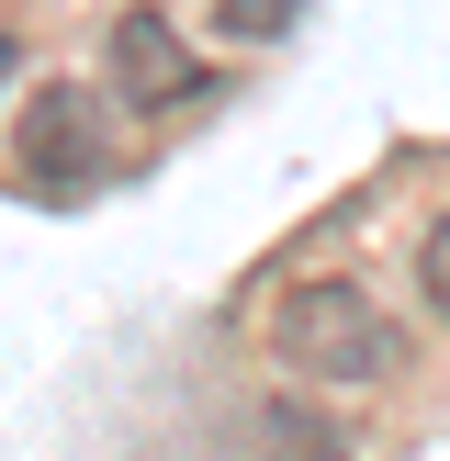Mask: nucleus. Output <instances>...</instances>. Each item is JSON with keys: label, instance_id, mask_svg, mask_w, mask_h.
<instances>
[{"label": "nucleus", "instance_id": "obj_4", "mask_svg": "<svg viewBox=\"0 0 450 461\" xmlns=\"http://www.w3.org/2000/svg\"><path fill=\"white\" fill-rule=\"evenodd\" d=\"M259 461H349V439L315 405H259Z\"/></svg>", "mask_w": 450, "mask_h": 461}, {"label": "nucleus", "instance_id": "obj_1", "mask_svg": "<svg viewBox=\"0 0 450 461\" xmlns=\"http://www.w3.org/2000/svg\"><path fill=\"white\" fill-rule=\"evenodd\" d=\"M270 349H282V372L315 383V394H372V383H394V327H382V304L360 282H338V270H315V282H292L282 304H270Z\"/></svg>", "mask_w": 450, "mask_h": 461}, {"label": "nucleus", "instance_id": "obj_6", "mask_svg": "<svg viewBox=\"0 0 450 461\" xmlns=\"http://www.w3.org/2000/svg\"><path fill=\"white\" fill-rule=\"evenodd\" d=\"M417 293H428V304L450 315V214L428 225V237H417Z\"/></svg>", "mask_w": 450, "mask_h": 461}, {"label": "nucleus", "instance_id": "obj_2", "mask_svg": "<svg viewBox=\"0 0 450 461\" xmlns=\"http://www.w3.org/2000/svg\"><path fill=\"white\" fill-rule=\"evenodd\" d=\"M102 169H112V113H102V90H68V79L22 90V124H12V192H22V203H79Z\"/></svg>", "mask_w": 450, "mask_h": 461}, {"label": "nucleus", "instance_id": "obj_5", "mask_svg": "<svg viewBox=\"0 0 450 461\" xmlns=\"http://www.w3.org/2000/svg\"><path fill=\"white\" fill-rule=\"evenodd\" d=\"M292 12H304V0H225V34H237V45H270V34H292Z\"/></svg>", "mask_w": 450, "mask_h": 461}, {"label": "nucleus", "instance_id": "obj_3", "mask_svg": "<svg viewBox=\"0 0 450 461\" xmlns=\"http://www.w3.org/2000/svg\"><path fill=\"white\" fill-rule=\"evenodd\" d=\"M112 90H124L135 113H180V102L214 90V68L180 57V34H169L158 12H124V23H112Z\"/></svg>", "mask_w": 450, "mask_h": 461}]
</instances>
